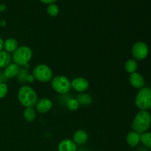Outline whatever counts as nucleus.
<instances>
[{"label": "nucleus", "instance_id": "f257e3e1", "mask_svg": "<svg viewBox=\"0 0 151 151\" xmlns=\"http://www.w3.org/2000/svg\"><path fill=\"white\" fill-rule=\"evenodd\" d=\"M151 125V114L147 111H139L131 123L133 131L142 134L148 131Z\"/></svg>", "mask_w": 151, "mask_h": 151}, {"label": "nucleus", "instance_id": "f03ea898", "mask_svg": "<svg viewBox=\"0 0 151 151\" xmlns=\"http://www.w3.org/2000/svg\"><path fill=\"white\" fill-rule=\"evenodd\" d=\"M18 99L24 107H33L38 101V95L32 87L28 85H24L19 88Z\"/></svg>", "mask_w": 151, "mask_h": 151}, {"label": "nucleus", "instance_id": "7ed1b4c3", "mask_svg": "<svg viewBox=\"0 0 151 151\" xmlns=\"http://www.w3.org/2000/svg\"><path fill=\"white\" fill-rule=\"evenodd\" d=\"M32 56V51L30 47L27 46L19 47L13 52L12 60L16 64L19 66H26L31 60Z\"/></svg>", "mask_w": 151, "mask_h": 151}, {"label": "nucleus", "instance_id": "20e7f679", "mask_svg": "<svg viewBox=\"0 0 151 151\" xmlns=\"http://www.w3.org/2000/svg\"><path fill=\"white\" fill-rule=\"evenodd\" d=\"M135 105L140 111L151 109V88H140L135 97Z\"/></svg>", "mask_w": 151, "mask_h": 151}, {"label": "nucleus", "instance_id": "39448f33", "mask_svg": "<svg viewBox=\"0 0 151 151\" xmlns=\"http://www.w3.org/2000/svg\"><path fill=\"white\" fill-rule=\"evenodd\" d=\"M32 75L35 80L41 83L50 82L53 78V72L51 68L44 63L37 65L32 70Z\"/></svg>", "mask_w": 151, "mask_h": 151}, {"label": "nucleus", "instance_id": "423d86ee", "mask_svg": "<svg viewBox=\"0 0 151 151\" xmlns=\"http://www.w3.org/2000/svg\"><path fill=\"white\" fill-rule=\"evenodd\" d=\"M52 88L58 94H66L71 89V81L69 78L63 75L53 77L51 81Z\"/></svg>", "mask_w": 151, "mask_h": 151}, {"label": "nucleus", "instance_id": "0eeeda50", "mask_svg": "<svg viewBox=\"0 0 151 151\" xmlns=\"http://www.w3.org/2000/svg\"><path fill=\"white\" fill-rule=\"evenodd\" d=\"M149 49L147 44L142 41L136 42L131 49V54L136 60H142L148 55Z\"/></svg>", "mask_w": 151, "mask_h": 151}, {"label": "nucleus", "instance_id": "6e6552de", "mask_svg": "<svg viewBox=\"0 0 151 151\" xmlns=\"http://www.w3.org/2000/svg\"><path fill=\"white\" fill-rule=\"evenodd\" d=\"M71 86L76 91L80 93L85 92L89 88V83L86 78L78 77L71 81Z\"/></svg>", "mask_w": 151, "mask_h": 151}, {"label": "nucleus", "instance_id": "1a4fd4ad", "mask_svg": "<svg viewBox=\"0 0 151 151\" xmlns=\"http://www.w3.org/2000/svg\"><path fill=\"white\" fill-rule=\"evenodd\" d=\"M53 103L50 98L44 97L38 100L35 104V111L40 114H46L52 109Z\"/></svg>", "mask_w": 151, "mask_h": 151}, {"label": "nucleus", "instance_id": "9d476101", "mask_svg": "<svg viewBox=\"0 0 151 151\" xmlns=\"http://www.w3.org/2000/svg\"><path fill=\"white\" fill-rule=\"evenodd\" d=\"M128 81L134 88H138V89L143 88L145 86L144 78H143L141 74L138 73L137 72L131 74L129 78H128Z\"/></svg>", "mask_w": 151, "mask_h": 151}, {"label": "nucleus", "instance_id": "9b49d317", "mask_svg": "<svg viewBox=\"0 0 151 151\" xmlns=\"http://www.w3.org/2000/svg\"><path fill=\"white\" fill-rule=\"evenodd\" d=\"M88 136L86 131L83 130H78L73 134L72 141L78 145H83L88 141Z\"/></svg>", "mask_w": 151, "mask_h": 151}, {"label": "nucleus", "instance_id": "f8f14e48", "mask_svg": "<svg viewBox=\"0 0 151 151\" xmlns=\"http://www.w3.org/2000/svg\"><path fill=\"white\" fill-rule=\"evenodd\" d=\"M58 150V151H77V145L72 140L65 139L59 142Z\"/></svg>", "mask_w": 151, "mask_h": 151}, {"label": "nucleus", "instance_id": "ddd939ff", "mask_svg": "<svg viewBox=\"0 0 151 151\" xmlns=\"http://www.w3.org/2000/svg\"><path fill=\"white\" fill-rule=\"evenodd\" d=\"M20 69V66L15 63H11L4 69V75L7 79H12L17 76Z\"/></svg>", "mask_w": 151, "mask_h": 151}, {"label": "nucleus", "instance_id": "4468645a", "mask_svg": "<svg viewBox=\"0 0 151 151\" xmlns=\"http://www.w3.org/2000/svg\"><path fill=\"white\" fill-rule=\"evenodd\" d=\"M126 142L130 147H137L140 142V134L134 131H130L126 136Z\"/></svg>", "mask_w": 151, "mask_h": 151}, {"label": "nucleus", "instance_id": "2eb2a0df", "mask_svg": "<svg viewBox=\"0 0 151 151\" xmlns=\"http://www.w3.org/2000/svg\"><path fill=\"white\" fill-rule=\"evenodd\" d=\"M12 56L10 53L7 52L5 50H1L0 52V69L6 68L10 63H11Z\"/></svg>", "mask_w": 151, "mask_h": 151}, {"label": "nucleus", "instance_id": "dca6fc26", "mask_svg": "<svg viewBox=\"0 0 151 151\" xmlns=\"http://www.w3.org/2000/svg\"><path fill=\"white\" fill-rule=\"evenodd\" d=\"M18 47H19L18 41H16V39H15V38H7V40H5V41H4V50L7 51V52H13Z\"/></svg>", "mask_w": 151, "mask_h": 151}, {"label": "nucleus", "instance_id": "f3484780", "mask_svg": "<svg viewBox=\"0 0 151 151\" xmlns=\"http://www.w3.org/2000/svg\"><path fill=\"white\" fill-rule=\"evenodd\" d=\"M23 115L24 118L27 122H33L36 118V111L35 109H34L33 107L25 108V109L24 110Z\"/></svg>", "mask_w": 151, "mask_h": 151}, {"label": "nucleus", "instance_id": "a211bd4d", "mask_svg": "<svg viewBox=\"0 0 151 151\" xmlns=\"http://www.w3.org/2000/svg\"><path fill=\"white\" fill-rule=\"evenodd\" d=\"M76 100L79 103L80 106H89L92 103V97L88 94H80L77 96Z\"/></svg>", "mask_w": 151, "mask_h": 151}, {"label": "nucleus", "instance_id": "6ab92c4d", "mask_svg": "<svg viewBox=\"0 0 151 151\" xmlns=\"http://www.w3.org/2000/svg\"><path fill=\"white\" fill-rule=\"evenodd\" d=\"M138 69V63L134 58L128 59L125 63V69L128 73L132 74L137 72Z\"/></svg>", "mask_w": 151, "mask_h": 151}, {"label": "nucleus", "instance_id": "aec40b11", "mask_svg": "<svg viewBox=\"0 0 151 151\" xmlns=\"http://www.w3.org/2000/svg\"><path fill=\"white\" fill-rule=\"evenodd\" d=\"M29 75V71L27 69L26 66H23L22 68H20L16 78H17L18 81L19 83H24L27 82V78Z\"/></svg>", "mask_w": 151, "mask_h": 151}, {"label": "nucleus", "instance_id": "412c9836", "mask_svg": "<svg viewBox=\"0 0 151 151\" xmlns=\"http://www.w3.org/2000/svg\"><path fill=\"white\" fill-rule=\"evenodd\" d=\"M140 142L147 148L151 149V132H145L140 134Z\"/></svg>", "mask_w": 151, "mask_h": 151}, {"label": "nucleus", "instance_id": "4be33fe9", "mask_svg": "<svg viewBox=\"0 0 151 151\" xmlns=\"http://www.w3.org/2000/svg\"><path fill=\"white\" fill-rule=\"evenodd\" d=\"M66 107L69 110L72 111H75L79 109L80 104L76 98H71L69 99L66 102Z\"/></svg>", "mask_w": 151, "mask_h": 151}, {"label": "nucleus", "instance_id": "5701e85b", "mask_svg": "<svg viewBox=\"0 0 151 151\" xmlns=\"http://www.w3.org/2000/svg\"><path fill=\"white\" fill-rule=\"evenodd\" d=\"M47 13L52 17L57 16L59 13V7L55 4H51L47 7Z\"/></svg>", "mask_w": 151, "mask_h": 151}, {"label": "nucleus", "instance_id": "b1692460", "mask_svg": "<svg viewBox=\"0 0 151 151\" xmlns=\"http://www.w3.org/2000/svg\"><path fill=\"white\" fill-rule=\"evenodd\" d=\"M8 88L5 83H0V99L4 98L7 94Z\"/></svg>", "mask_w": 151, "mask_h": 151}, {"label": "nucleus", "instance_id": "393cba45", "mask_svg": "<svg viewBox=\"0 0 151 151\" xmlns=\"http://www.w3.org/2000/svg\"><path fill=\"white\" fill-rule=\"evenodd\" d=\"M34 80H35V78H34L33 75H30L29 74V75H28L27 78V82L28 83H32L34 81Z\"/></svg>", "mask_w": 151, "mask_h": 151}, {"label": "nucleus", "instance_id": "a878e982", "mask_svg": "<svg viewBox=\"0 0 151 151\" xmlns=\"http://www.w3.org/2000/svg\"><path fill=\"white\" fill-rule=\"evenodd\" d=\"M41 2L43 3H45V4H53V2L56 1L57 0H40Z\"/></svg>", "mask_w": 151, "mask_h": 151}, {"label": "nucleus", "instance_id": "bb28decb", "mask_svg": "<svg viewBox=\"0 0 151 151\" xmlns=\"http://www.w3.org/2000/svg\"><path fill=\"white\" fill-rule=\"evenodd\" d=\"M3 48H4V41H3L2 38L0 37V52L2 50Z\"/></svg>", "mask_w": 151, "mask_h": 151}, {"label": "nucleus", "instance_id": "cd10ccee", "mask_svg": "<svg viewBox=\"0 0 151 151\" xmlns=\"http://www.w3.org/2000/svg\"><path fill=\"white\" fill-rule=\"evenodd\" d=\"M4 10H5V5H4V4H0V11H3Z\"/></svg>", "mask_w": 151, "mask_h": 151}, {"label": "nucleus", "instance_id": "c85d7f7f", "mask_svg": "<svg viewBox=\"0 0 151 151\" xmlns=\"http://www.w3.org/2000/svg\"><path fill=\"white\" fill-rule=\"evenodd\" d=\"M150 86H151V82H150Z\"/></svg>", "mask_w": 151, "mask_h": 151}]
</instances>
